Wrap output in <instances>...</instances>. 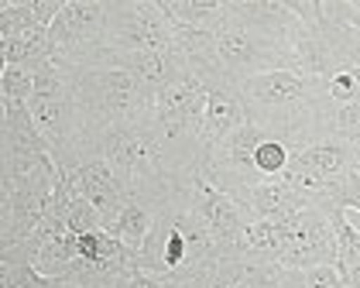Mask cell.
Returning a JSON list of instances; mask_svg holds the SVG:
<instances>
[{"instance_id": "1", "label": "cell", "mask_w": 360, "mask_h": 288, "mask_svg": "<svg viewBox=\"0 0 360 288\" xmlns=\"http://www.w3.org/2000/svg\"><path fill=\"white\" fill-rule=\"evenodd\" d=\"M240 103L248 124H254L261 134L278 138L288 148H305L316 144V131L330 96L319 76H309L302 69H278L248 79L240 86Z\"/></svg>"}, {"instance_id": "2", "label": "cell", "mask_w": 360, "mask_h": 288, "mask_svg": "<svg viewBox=\"0 0 360 288\" xmlns=\"http://www.w3.org/2000/svg\"><path fill=\"white\" fill-rule=\"evenodd\" d=\"M62 65L69 72V83L83 107L86 124L100 138V144H107L113 131L134 124L151 110V96L138 86V79L127 69L103 62L100 55H89L83 62H62Z\"/></svg>"}, {"instance_id": "3", "label": "cell", "mask_w": 360, "mask_h": 288, "mask_svg": "<svg viewBox=\"0 0 360 288\" xmlns=\"http://www.w3.org/2000/svg\"><path fill=\"white\" fill-rule=\"evenodd\" d=\"M213 58H217L220 76L230 79L237 89L244 86L248 79L268 76V72H278V69H299L295 48L288 41L248 31L240 25H233V21H223V28L217 31Z\"/></svg>"}, {"instance_id": "4", "label": "cell", "mask_w": 360, "mask_h": 288, "mask_svg": "<svg viewBox=\"0 0 360 288\" xmlns=\"http://www.w3.org/2000/svg\"><path fill=\"white\" fill-rule=\"evenodd\" d=\"M175 41V25L158 0H107V52H165Z\"/></svg>"}, {"instance_id": "5", "label": "cell", "mask_w": 360, "mask_h": 288, "mask_svg": "<svg viewBox=\"0 0 360 288\" xmlns=\"http://www.w3.org/2000/svg\"><path fill=\"white\" fill-rule=\"evenodd\" d=\"M360 155L343 141H316L305 148H292L288 169L281 178L305 189L316 199H330V192L350 175L357 172Z\"/></svg>"}, {"instance_id": "6", "label": "cell", "mask_w": 360, "mask_h": 288, "mask_svg": "<svg viewBox=\"0 0 360 288\" xmlns=\"http://www.w3.org/2000/svg\"><path fill=\"white\" fill-rule=\"evenodd\" d=\"M333 206L330 199L309 202L305 209L285 216L288 240L278 254V268H319L336 264V237H333Z\"/></svg>"}, {"instance_id": "7", "label": "cell", "mask_w": 360, "mask_h": 288, "mask_svg": "<svg viewBox=\"0 0 360 288\" xmlns=\"http://www.w3.org/2000/svg\"><path fill=\"white\" fill-rule=\"evenodd\" d=\"M107 34V0H65L56 25L49 28L52 55L79 62L103 45Z\"/></svg>"}, {"instance_id": "8", "label": "cell", "mask_w": 360, "mask_h": 288, "mask_svg": "<svg viewBox=\"0 0 360 288\" xmlns=\"http://www.w3.org/2000/svg\"><path fill=\"white\" fill-rule=\"evenodd\" d=\"M189 206H193V213L206 223V230L213 233V240L220 244V247H237V240L244 237L250 220L248 209L244 206H237V202L230 199L223 189H217L202 169L193 175V182H189Z\"/></svg>"}, {"instance_id": "9", "label": "cell", "mask_w": 360, "mask_h": 288, "mask_svg": "<svg viewBox=\"0 0 360 288\" xmlns=\"http://www.w3.org/2000/svg\"><path fill=\"white\" fill-rule=\"evenodd\" d=\"M89 55H100L103 62H113V65L127 69L151 100H155L162 89L186 83V76H189V62L179 55L175 48H165V52H107V48H96V52H89ZM79 62H83V58H79Z\"/></svg>"}, {"instance_id": "10", "label": "cell", "mask_w": 360, "mask_h": 288, "mask_svg": "<svg viewBox=\"0 0 360 288\" xmlns=\"http://www.w3.org/2000/svg\"><path fill=\"white\" fill-rule=\"evenodd\" d=\"M56 192H11L0 189V251L28 240L52 213Z\"/></svg>"}, {"instance_id": "11", "label": "cell", "mask_w": 360, "mask_h": 288, "mask_svg": "<svg viewBox=\"0 0 360 288\" xmlns=\"http://www.w3.org/2000/svg\"><path fill=\"white\" fill-rule=\"evenodd\" d=\"M230 199L244 206L250 220H285V216L305 209L309 202H316V196L292 185L288 178H264V182L248 185V189H237Z\"/></svg>"}, {"instance_id": "12", "label": "cell", "mask_w": 360, "mask_h": 288, "mask_svg": "<svg viewBox=\"0 0 360 288\" xmlns=\"http://www.w3.org/2000/svg\"><path fill=\"white\" fill-rule=\"evenodd\" d=\"M226 21L278 38V41H288V45H295V38L302 31L299 18L288 11L285 0H226Z\"/></svg>"}, {"instance_id": "13", "label": "cell", "mask_w": 360, "mask_h": 288, "mask_svg": "<svg viewBox=\"0 0 360 288\" xmlns=\"http://www.w3.org/2000/svg\"><path fill=\"white\" fill-rule=\"evenodd\" d=\"M65 175H69V182L76 185V192L103 216V230H107L113 220L120 216V209L127 206V196L120 192V185H117V178H113V169L107 165V158H93V162L79 165L76 172H65Z\"/></svg>"}, {"instance_id": "14", "label": "cell", "mask_w": 360, "mask_h": 288, "mask_svg": "<svg viewBox=\"0 0 360 288\" xmlns=\"http://www.w3.org/2000/svg\"><path fill=\"white\" fill-rule=\"evenodd\" d=\"M248 124L244 103H240V89L233 86L230 79H220L217 86L210 89L206 96V117H202V155L213 151L223 138H230L237 127Z\"/></svg>"}, {"instance_id": "15", "label": "cell", "mask_w": 360, "mask_h": 288, "mask_svg": "<svg viewBox=\"0 0 360 288\" xmlns=\"http://www.w3.org/2000/svg\"><path fill=\"white\" fill-rule=\"evenodd\" d=\"M162 14L172 25L217 34L226 21V0H158Z\"/></svg>"}, {"instance_id": "16", "label": "cell", "mask_w": 360, "mask_h": 288, "mask_svg": "<svg viewBox=\"0 0 360 288\" xmlns=\"http://www.w3.org/2000/svg\"><path fill=\"white\" fill-rule=\"evenodd\" d=\"M316 141H343L360 155V103L330 100L326 110H323V120H319Z\"/></svg>"}, {"instance_id": "17", "label": "cell", "mask_w": 360, "mask_h": 288, "mask_svg": "<svg viewBox=\"0 0 360 288\" xmlns=\"http://www.w3.org/2000/svg\"><path fill=\"white\" fill-rule=\"evenodd\" d=\"M0 55H4V65H41L45 58H52V41H49V28H38V25H28L25 31H18L11 41L0 45Z\"/></svg>"}, {"instance_id": "18", "label": "cell", "mask_w": 360, "mask_h": 288, "mask_svg": "<svg viewBox=\"0 0 360 288\" xmlns=\"http://www.w3.org/2000/svg\"><path fill=\"white\" fill-rule=\"evenodd\" d=\"M151 227H155V209L141 199H127V206L120 209V216L113 220L107 230H110L120 244H127L131 251L141 254L144 244H148V237H151Z\"/></svg>"}, {"instance_id": "19", "label": "cell", "mask_w": 360, "mask_h": 288, "mask_svg": "<svg viewBox=\"0 0 360 288\" xmlns=\"http://www.w3.org/2000/svg\"><path fill=\"white\" fill-rule=\"evenodd\" d=\"M333 237H336V271L347 278L360 264V227L350 223V209L333 206Z\"/></svg>"}, {"instance_id": "20", "label": "cell", "mask_w": 360, "mask_h": 288, "mask_svg": "<svg viewBox=\"0 0 360 288\" xmlns=\"http://www.w3.org/2000/svg\"><path fill=\"white\" fill-rule=\"evenodd\" d=\"M275 288H347L336 264L319 268H275Z\"/></svg>"}, {"instance_id": "21", "label": "cell", "mask_w": 360, "mask_h": 288, "mask_svg": "<svg viewBox=\"0 0 360 288\" xmlns=\"http://www.w3.org/2000/svg\"><path fill=\"white\" fill-rule=\"evenodd\" d=\"M288 155H292V148L285 141L264 138L257 144V151H254V169H257L261 178H281L285 169H288Z\"/></svg>"}, {"instance_id": "22", "label": "cell", "mask_w": 360, "mask_h": 288, "mask_svg": "<svg viewBox=\"0 0 360 288\" xmlns=\"http://www.w3.org/2000/svg\"><path fill=\"white\" fill-rule=\"evenodd\" d=\"M0 103H28L34 93V69L28 65H4L0 72Z\"/></svg>"}, {"instance_id": "23", "label": "cell", "mask_w": 360, "mask_h": 288, "mask_svg": "<svg viewBox=\"0 0 360 288\" xmlns=\"http://www.w3.org/2000/svg\"><path fill=\"white\" fill-rule=\"evenodd\" d=\"M330 202L350 209V213H360V172H354L350 178H343V182L330 192Z\"/></svg>"}, {"instance_id": "24", "label": "cell", "mask_w": 360, "mask_h": 288, "mask_svg": "<svg viewBox=\"0 0 360 288\" xmlns=\"http://www.w3.org/2000/svg\"><path fill=\"white\" fill-rule=\"evenodd\" d=\"M179 282H182L179 275L138 268V271H131V282H127V288H179Z\"/></svg>"}, {"instance_id": "25", "label": "cell", "mask_w": 360, "mask_h": 288, "mask_svg": "<svg viewBox=\"0 0 360 288\" xmlns=\"http://www.w3.org/2000/svg\"><path fill=\"white\" fill-rule=\"evenodd\" d=\"M275 268L278 264H271V268H254L244 282H237L233 288H275Z\"/></svg>"}, {"instance_id": "26", "label": "cell", "mask_w": 360, "mask_h": 288, "mask_svg": "<svg viewBox=\"0 0 360 288\" xmlns=\"http://www.w3.org/2000/svg\"><path fill=\"white\" fill-rule=\"evenodd\" d=\"M343 285H347V288H360V264L350 271V275H347V278H343Z\"/></svg>"}]
</instances>
